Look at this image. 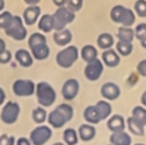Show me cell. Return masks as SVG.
<instances>
[{
	"label": "cell",
	"mask_w": 146,
	"mask_h": 145,
	"mask_svg": "<svg viewBox=\"0 0 146 145\" xmlns=\"http://www.w3.org/2000/svg\"><path fill=\"white\" fill-rule=\"evenodd\" d=\"M73 115H74L73 106L70 104L63 103V104H59L55 110H52L48 114L47 119L51 127H54L55 129H58V128H62L68 121H71Z\"/></svg>",
	"instance_id": "cell-1"
},
{
	"label": "cell",
	"mask_w": 146,
	"mask_h": 145,
	"mask_svg": "<svg viewBox=\"0 0 146 145\" xmlns=\"http://www.w3.org/2000/svg\"><path fill=\"white\" fill-rule=\"evenodd\" d=\"M29 47L32 53V57L38 61H43L48 58L50 49L47 45L46 37L40 32H34L29 38Z\"/></svg>",
	"instance_id": "cell-2"
},
{
	"label": "cell",
	"mask_w": 146,
	"mask_h": 145,
	"mask_svg": "<svg viewBox=\"0 0 146 145\" xmlns=\"http://www.w3.org/2000/svg\"><path fill=\"white\" fill-rule=\"evenodd\" d=\"M110 17L114 23L121 24V26H127V27H131L136 21L135 11L122 5L114 6L110 11Z\"/></svg>",
	"instance_id": "cell-3"
},
{
	"label": "cell",
	"mask_w": 146,
	"mask_h": 145,
	"mask_svg": "<svg viewBox=\"0 0 146 145\" xmlns=\"http://www.w3.org/2000/svg\"><path fill=\"white\" fill-rule=\"evenodd\" d=\"M35 94L38 103L42 107L51 106L56 100V91L52 86L46 81H41L35 84Z\"/></svg>",
	"instance_id": "cell-4"
},
{
	"label": "cell",
	"mask_w": 146,
	"mask_h": 145,
	"mask_svg": "<svg viewBox=\"0 0 146 145\" xmlns=\"http://www.w3.org/2000/svg\"><path fill=\"white\" fill-rule=\"evenodd\" d=\"M79 50L75 46H67L66 48L59 50L56 55V63L63 69H70L78 59Z\"/></svg>",
	"instance_id": "cell-5"
},
{
	"label": "cell",
	"mask_w": 146,
	"mask_h": 145,
	"mask_svg": "<svg viewBox=\"0 0 146 145\" xmlns=\"http://www.w3.org/2000/svg\"><path fill=\"white\" fill-rule=\"evenodd\" d=\"M52 18H54V30L59 31V30H64L68 23L75 19V14L64 6V7H58V9L52 15Z\"/></svg>",
	"instance_id": "cell-6"
},
{
	"label": "cell",
	"mask_w": 146,
	"mask_h": 145,
	"mask_svg": "<svg viewBox=\"0 0 146 145\" xmlns=\"http://www.w3.org/2000/svg\"><path fill=\"white\" fill-rule=\"evenodd\" d=\"M5 33L16 41H23L26 38L27 32L24 26V22H23L22 17L14 15L10 25L5 30Z\"/></svg>",
	"instance_id": "cell-7"
},
{
	"label": "cell",
	"mask_w": 146,
	"mask_h": 145,
	"mask_svg": "<svg viewBox=\"0 0 146 145\" xmlns=\"http://www.w3.org/2000/svg\"><path fill=\"white\" fill-rule=\"evenodd\" d=\"M19 112H21L19 104L9 100L2 106V110L0 112V119L6 124H13L19 118Z\"/></svg>",
	"instance_id": "cell-8"
},
{
	"label": "cell",
	"mask_w": 146,
	"mask_h": 145,
	"mask_svg": "<svg viewBox=\"0 0 146 145\" xmlns=\"http://www.w3.org/2000/svg\"><path fill=\"white\" fill-rule=\"evenodd\" d=\"M52 136V130L48 126L40 124L30 134V140L33 145H44Z\"/></svg>",
	"instance_id": "cell-9"
},
{
	"label": "cell",
	"mask_w": 146,
	"mask_h": 145,
	"mask_svg": "<svg viewBox=\"0 0 146 145\" xmlns=\"http://www.w3.org/2000/svg\"><path fill=\"white\" fill-rule=\"evenodd\" d=\"M13 92L19 97L31 96L35 92V83L32 80L18 79L13 83Z\"/></svg>",
	"instance_id": "cell-10"
},
{
	"label": "cell",
	"mask_w": 146,
	"mask_h": 145,
	"mask_svg": "<svg viewBox=\"0 0 146 145\" xmlns=\"http://www.w3.org/2000/svg\"><path fill=\"white\" fill-rule=\"evenodd\" d=\"M104 71V64L99 58H96L95 61H91L87 63L84 67V76L89 81H96L100 78Z\"/></svg>",
	"instance_id": "cell-11"
},
{
	"label": "cell",
	"mask_w": 146,
	"mask_h": 145,
	"mask_svg": "<svg viewBox=\"0 0 146 145\" xmlns=\"http://www.w3.org/2000/svg\"><path fill=\"white\" fill-rule=\"evenodd\" d=\"M80 89L79 81L76 79H67L62 87V96L66 100H72L76 97Z\"/></svg>",
	"instance_id": "cell-12"
},
{
	"label": "cell",
	"mask_w": 146,
	"mask_h": 145,
	"mask_svg": "<svg viewBox=\"0 0 146 145\" xmlns=\"http://www.w3.org/2000/svg\"><path fill=\"white\" fill-rule=\"evenodd\" d=\"M121 94L120 87L114 82H105L100 88V95L107 100H115Z\"/></svg>",
	"instance_id": "cell-13"
},
{
	"label": "cell",
	"mask_w": 146,
	"mask_h": 145,
	"mask_svg": "<svg viewBox=\"0 0 146 145\" xmlns=\"http://www.w3.org/2000/svg\"><path fill=\"white\" fill-rule=\"evenodd\" d=\"M120 55L114 49H106L102 54V62L107 67H116L120 64Z\"/></svg>",
	"instance_id": "cell-14"
},
{
	"label": "cell",
	"mask_w": 146,
	"mask_h": 145,
	"mask_svg": "<svg viewBox=\"0 0 146 145\" xmlns=\"http://www.w3.org/2000/svg\"><path fill=\"white\" fill-rule=\"evenodd\" d=\"M107 128L112 132H117V131H124L125 128V120L122 115L120 114H113L108 118L106 122Z\"/></svg>",
	"instance_id": "cell-15"
},
{
	"label": "cell",
	"mask_w": 146,
	"mask_h": 145,
	"mask_svg": "<svg viewBox=\"0 0 146 145\" xmlns=\"http://www.w3.org/2000/svg\"><path fill=\"white\" fill-rule=\"evenodd\" d=\"M40 13H41V9L38 5L36 6H29L23 13L24 23L26 25H33L38 21L39 16H40Z\"/></svg>",
	"instance_id": "cell-16"
},
{
	"label": "cell",
	"mask_w": 146,
	"mask_h": 145,
	"mask_svg": "<svg viewBox=\"0 0 146 145\" xmlns=\"http://www.w3.org/2000/svg\"><path fill=\"white\" fill-rule=\"evenodd\" d=\"M110 143L112 145H131L132 139L131 136L125 131L112 132L110 136Z\"/></svg>",
	"instance_id": "cell-17"
},
{
	"label": "cell",
	"mask_w": 146,
	"mask_h": 145,
	"mask_svg": "<svg viewBox=\"0 0 146 145\" xmlns=\"http://www.w3.org/2000/svg\"><path fill=\"white\" fill-rule=\"evenodd\" d=\"M15 59L23 67H30L33 64V57H32L31 53L27 51L26 49H23V48L18 49L15 53Z\"/></svg>",
	"instance_id": "cell-18"
},
{
	"label": "cell",
	"mask_w": 146,
	"mask_h": 145,
	"mask_svg": "<svg viewBox=\"0 0 146 145\" xmlns=\"http://www.w3.org/2000/svg\"><path fill=\"white\" fill-rule=\"evenodd\" d=\"M78 136L81 138V140L83 142H89L91 139H94V137L96 136V128L92 124L89 123H83L79 127L78 130Z\"/></svg>",
	"instance_id": "cell-19"
},
{
	"label": "cell",
	"mask_w": 146,
	"mask_h": 145,
	"mask_svg": "<svg viewBox=\"0 0 146 145\" xmlns=\"http://www.w3.org/2000/svg\"><path fill=\"white\" fill-rule=\"evenodd\" d=\"M72 32L67 29H64V30H59V31H55L52 38H54V41L56 45L58 46H66L71 42L72 40Z\"/></svg>",
	"instance_id": "cell-20"
},
{
	"label": "cell",
	"mask_w": 146,
	"mask_h": 145,
	"mask_svg": "<svg viewBox=\"0 0 146 145\" xmlns=\"http://www.w3.org/2000/svg\"><path fill=\"white\" fill-rule=\"evenodd\" d=\"M83 119L89 123V124H97L102 121L100 115L96 108L95 105H89L84 108L83 111Z\"/></svg>",
	"instance_id": "cell-21"
},
{
	"label": "cell",
	"mask_w": 146,
	"mask_h": 145,
	"mask_svg": "<svg viewBox=\"0 0 146 145\" xmlns=\"http://www.w3.org/2000/svg\"><path fill=\"white\" fill-rule=\"evenodd\" d=\"M38 27L43 33H49L54 30V18L50 14H44L41 16L38 23Z\"/></svg>",
	"instance_id": "cell-22"
},
{
	"label": "cell",
	"mask_w": 146,
	"mask_h": 145,
	"mask_svg": "<svg viewBox=\"0 0 146 145\" xmlns=\"http://www.w3.org/2000/svg\"><path fill=\"white\" fill-rule=\"evenodd\" d=\"M114 45V38L111 33H107V32H104V33H100L97 38V46L100 48V49H111L112 46Z\"/></svg>",
	"instance_id": "cell-23"
},
{
	"label": "cell",
	"mask_w": 146,
	"mask_h": 145,
	"mask_svg": "<svg viewBox=\"0 0 146 145\" xmlns=\"http://www.w3.org/2000/svg\"><path fill=\"white\" fill-rule=\"evenodd\" d=\"M95 106H96V108H97V111L100 115L102 121L110 118V115L112 113V106L107 100H98L95 104Z\"/></svg>",
	"instance_id": "cell-24"
},
{
	"label": "cell",
	"mask_w": 146,
	"mask_h": 145,
	"mask_svg": "<svg viewBox=\"0 0 146 145\" xmlns=\"http://www.w3.org/2000/svg\"><path fill=\"white\" fill-rule=\"evenodd\" d=\"M98 56V51L97 49L92 46V45H86L82 47L81 49V57L84 62L89 63L91 61H95Z\"/></svg>",
	"instance_id": "cell-25"
},
{
	"label": "cell",
	"mask_w": 146,
	"mask_h": 145,
	"mask_svg": "<svg viewBox=\"0 0 146 145\" xmlns=\"http://www.w3.org/2000/svg\"><path fill=\"white\" fill-rule=\"evenodd\" d=\"M117 38L120 41H125V42H132L135 39V30L132 27H127V26H120L117 30Z\"/></svg>",
	"instance_id": "cell-26"
},
{
	"label": "cell",
	"mask_w": 146,
	"mask_h": 145,
	"mask_svg": "<svg viewBox=\"0 0 146 145\" xmlns=\"http://www.w3.org/2000/svg\"><path fill=\"white\" fill-rule=\"evenodd\" d=\"M127 126L130 132H132L136 136H143L145 134L144 130V126H141L139 122H137L132 116H129L127 119Z\"/></svg>",
	"instance_id": "cell-27"
},
{
	"label": "cell",
	"mask_w": 146,
	"mask_h": 145,
	"mask_svg": "<svg viewBox=\"0 0 146 145\" xmlns=\"http://www.w3.org/2000/svg\"><path fill=\"white\" fill-rule=\"evenodd\" d=\"M131 116L137 121L139 122L141 126H146V107L141 106V105H137L132 108V112H131Z\"/></svg>",
	"instance_id": "cell-28"
},
{
	"label": "cell",
	"mask_w": 146,
	"mask_h": 145,
	"mask_svg": "<svg viewBox=\"0 0 146 145\" xmlns=\"http://www.w3.org/2000/svg\"><path fill=\"white\" fill-rule=\"evenodd\" d=\"M133 50L132 42H125V41H117L115 45V51L121 56H129Z\"/></svg>",
	"instance_id": "cell-29"
},
{
	"label": "cell",
	"mask_w": 146,
	"mask_h": 145,
	"mask_svg": "<svg viewBox=\"0 0 146 145\" xmlns=\"http://www.w3.org/2000/svg\"><path fill=\"white\" fill-rule=\"evenodd\" d=\"M78 132L73 128H66L63 132V139L67 145H76L78 144Z\"/></svg>",
	"instance_id": "cell-30"
},
{
	"label": "cell",
	"mask_w": 146,
	"mask_h": 145,
	"mask_svg": "<svg viewBox=\"0 0 146 145\" xmlns=\"http://www.w3.org/2000/svg\"><path fill=\"white\" fill-rule=\"evenodd\" d=\"M46 118H47V112L46 110L42 107V106H39V107H35L33 108L32 111V119L35 123H43L46 121Z\"/></svg>",
	"instance_id": "cell-31"
},
{
	"label": "cell",
	"mask_w": 146,
	"mask_h": 145,
	"mask_svg": "<svg viewBox=\"0 0 146 145\" xmlns=\"http://www.w3.org/2000/svg\"><path fill=\"white\" fill-rule=\"evenodd\" d=\"M133 11L137 16L145 18L146 17V0H137L133 5Z\"/></svg>",
	"instance_id": "cell-32"
},
{
	"label": "cell",
	"mask_w": 146,
	"mask_h": 145,
	"mask_svg": "<svg viewBox=\"0 0 146 145\" xmlns=\"http://www.w3.org/2000/svg\"><path fill=\"white\" fill-rule=\"evenodd\" d=\"M13 17H14V15L10 11H2L0 14V29L6 30L10 25Z\"/></svg>",
	"instance_id": "cell-33"
},
{
	"label": "cell",
	"mask_w": 146,
	"mask_h": 145,
	"mask_svg": "<svg viewBox=\"0 0 146 145\" xmlns=\"http://www.w3.org/2000/svg\"><path fill=\"white\" fill-rule=\"evenodd\" d=\"M133 30H135V38H137L139 41L146 37V23L138 24Z\"/></svg>",
	"instance_id": "cell-34"
},
{
	"label": "cell",
	"mask_w": 146,
	"mask_h": 145,
	"mask_svg": "<svg viewBox=\"0 0 146 145\" xmlns=\"http://www.w3.org/2000/svg\"><path fill=\"white\" fill-rule=\"evenodd\" d=\"M66 3H67V8L70 10H72L73 13H75V11H79L82 8L83 0H67Z\"/></svg>",
	"instance_id": "cell-35"
},
{
	"label": "cell",
	"mask_w": 146,
	"mask_h": 145,
	"mask_svg": "<svg viewBox=\"0 0 146 145\" xmlns=\"http://www.w3.org/2000/svg\"><path fill=\"white\" fill-rule=\"evenodd\" d=\"M16 139L11 135H1L0 136V145H15Z\"/></svg>",
	"instance_id": "cell-36"
},
{
	"label": "cell",
	"mask_w": 146,
	"mask_h": 145,
	"mask_svg": "<svg viewBox=\"0 0 146 145\" xmlns=\"http://www.w3.org/2000/svg\"><path fill=\"white\" fill-rule=\"evenodd\" d=\"M137 72H138L141 76H145V78H146V58H145V59H141V61L137 64Z\"/></svg>",
	"instance_id": "cell-37"
},
{
	"label": "cell",
	"mask_w": 146,
	"mask_h": 145,
	"mask_svg": "<svg viewBox=\"0 0 146 145\" xmlns=\"http://www.w3.org/2000/svg\"><path fill=\"white\" fill-rule=\"evenodd\" d=\"M10 59H11V53L8 49H6L3 53L0 54V63L1 64H6V63L10 62Z\"/></svg>",
	"instance_id": "cell-38"
},
{
	"label": "cell",
	"mask_w": 146,
	"mask_h": 145,
	"mask_svg": "<svg viewBox=\"0 0 146 145\" xmlns=\"http://www.w3.org/2000/svg\"><path fill=\"white\" fill-rule=\"evenodd\" d=\"M15 145H32V143H31L30 139H27V138H25V137H21V138H18V139L16 140Z\"/></svg>",
	"instance_id": "cell-39"
},
{
	"label": "cell",
	"mask_w": 146,
	"mask_h": 145,
	"mask_svg": "<svg viewBox=\"0 0 146 145\" xmlns=\"http://www.w3.org/2000/svg\"><path fill=\"white\" fill-rule=\"evenodd\" d=\"M52 2L57 7H64V5L67 2V0H52Z\"/></svg>",
	"instance_id": "cell-40"
},
{
	"label": "cell",
	"mask_w": 146,
	"mask_h": 145,
	"mask_svg": "<svg viewBox=\"0 0 146 145\" xmlns=\"http://www.w3.org/2000/svg\"><path fill=\"white\" fill-rule=\"evenodd\" d=\"M5 99H6V92H5V90L0 87V105H2V104H3Z\"/></svg>",
	"instance_id": "cell-41"
},
{
	"label": "cell",
	"mask_w": 146,
	"mask_h": 145,
	"mask_svg": "<svg viewBox=\"0 0 146 145\" xmlns=\"http://www.w3.org/2000/svg\"><path fill=\"white\" fill-rule=\"evenodd\" d=\"M140 102H141V106L146 107V90L141 94V97H140Z\"/></svg>",
	"instance_id": "cell-42"
},
{
	"label": "cell",
	"mask_w": 146,
	"mask_h": 145,
	"mask_svg": "<svg viewBox=\"0 0 146 145\" xmlns=\"http://www.w3.org/2000/svg\"><path fill=\"white\" fill-rule=\"evenodd\" d=\"M24 2L27 3L29 6H36L40 2V0H24Z\"/></svg>",
	"instance_id": "cell-43"
},
{
	"label": "cell",
	"mask_w": 146,
	"mask_h": 145,
	"mask_svg": "<svg viewBox=\"0 0 146 145\" xmlns=\"http://www.w3.org/2000/svg\"><path fill=\"white\" fill-rule=\"evenodd\" d=\"M6 50V42L0 38V54Z\"/></svg>",
	"instance_id": "cell-44"
},
{
	"label": "cell",
	"mask_w": 146,
	"mask_h": 145,
	"mask_svg": "<svg viewBox=\"0 0 146 145\" xmlns=\"http://www.w3.org/2000/svg\"><path fill=\"white\" fill-rule=\"evenodd\" d=\"M140 46H141L144 49H146V37H145L144 39L140 40Z\"/></svg>",
	"instance_id": "cell-45"
},
{
	"label": "cell",
	"mask_w": 146,
	"mask_h": 145,
	"mask_svg": "<svg viewBox=\"0 0 146 145\" xmlns=\"http://www.w3.org/2000/svg\"><path fill=\"white\" fill-rule=\"evenodd\" d=\"M5 8V0H0V11H2Z\"/></svg>",
	"instance_id": "cell-46"
},
{
	"label": "cell",
	"mask_w": 146,
	"mask_h": 145,
	"mask_svg": "<svg viewBox=\"0 0 146 145\" xmlns=\"http://www.w3.org/2000/svg\"><path fill=\"white\" fill-rule=\"evenodd\" d=\"M52 145H64V144H63V143H59V142H58V143H55V144H52Z\"/></svg>",
	"instance_id": "cell-47"
},
{
	"label": "cell",
	"mask_w": 146,
	"mask_h": 145,
	"mask_svg": "<svg viewBox=\"0 0 146 145\" xmlns=\"http://www.w3.org/2000/svg\"><path fill=\"white\" fill-rule=\"evenodd\" d=\"M133 145H145V144H143V143H136V144H133Z\"/></svg>",
	"instance_id": "cell-48"
}]
</instances>
